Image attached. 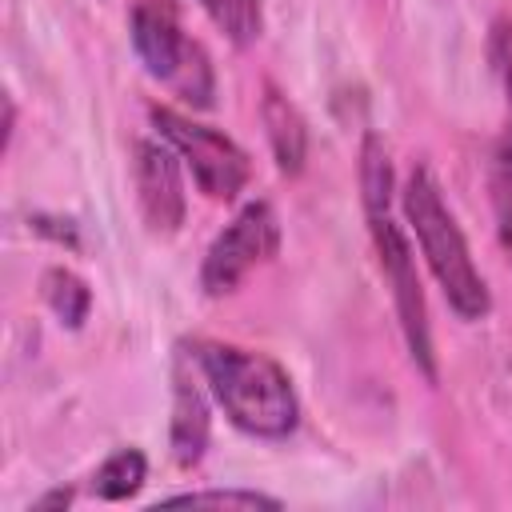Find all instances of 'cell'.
I'll return each mask as SVG.
<instances>
[{
    "label": "cell",
    "instance_id": "1",
    "mask_svg": "<svg viewBox=\"0 0 512 512\" xmlns=\"http://www.w3.org/2000/svg\"><path fill=\"white\" fill-rule=\"evenodd\" d=\"M360 200H364V220H368V236L376 248V264L396 304L408 356L420 368V376L436 384L440 368H436V344H432V324H428V300H424V284L416 272V252L392 216V160L376 132H364L360 140Z\"/></svg>",
    "mask_w": 512,
    "mask_h": 512
},
{
    "label": "cell",
    "instance_id": "2",
    "mask_svg": "<svg viewBox=\"0 0 512 512\" xmlns=\"http://www.w3.org/2000/svg\"><path fill=\"white\" fill-rule=\"evenodd\" d=\"M188 356L196 360V372L240 432L256 440H284L296 432L300 400L288 372L272 356L220 340H192Z\"/></svg>",
    "mask_w": 512,
    "mask_h": 512
},
{
    "label": "cell",
    "instance_id": "3",
    "mask_svg": "<svg viewBox=\"0 0 512 512\" xmlns=\"http://www.w3.org/2000/svg\"><path fill=\"white\" fill-rule=\"evenodd\" d=\"M400 208H404V220L408 228L416 232V244H420V256L428 264V272L436 276L448 308L460 316V320H484L492 312V292L468 252V240L452 216V208L444 204V192L432 176L428 164H416L404 180V192H400Z\"/></svg>",
    "mask_w": 512,
    "mask_h": 512
},
{
    "label": "cell",
    "instance_id": "4",
    "mask_svg": "<svg viewBox=\"0 0 512 512\" xmlns=\"http://www.w3.org/2000/svg\"><path fill=\"white\" fill-rule=\"evenodd\" d=\"M128 36L152 80H160L172 96H180L192 108L212 104L216 96L212 60L200 48V40L188 36L176 0H132Z\"/></svg>",
    "mask_w": 512,
    "mask_h": 512
},
{
    "label": "cell",
    "instance_id": "5",
    "mask_svg": "<svg viewBox=\"0 0 512 512\" xmlns=\"http://www.w3.org/2000/svg\"><path fill=\"white\" fill-rule=\"evenodd\" d=\"M148 120L156 124V132L176 148V156L188 164L196 188L212 200H236L248 180H252V164H248V152L224 136L220 128H208L168 104H152L148 108Z\"/></svg>",
    "mask_w": 512,
    "mask_h": 512
},
{
    "label": "cell",
    "instance_id": "6",
    "mask_svg": "<svg viewBox=\"0 0 512 512\" xmlns=\"http://www.w3.org/2000/svg\"><path fill=\"white\" fill-rule=\"evenodd\" d=\"M276 248H280L276 208L268 200L244 204L220 228V236L204 252V264H200V288H204V296H228V292H236L248 280V272H256L260 264H268L276 256Z\"/></svg>",
    "mask_w": 512,
    "mask_h": 512
},
{
    "label": "cell",
    "instance_id": "7",
    "mask_svg": "<svg viewBox=\"0 0 512 512\" xmlns=\"http://www.w3.org/2000/svg\"><path fill=\"white\" fill-rule=\"evenodd\" d=\"M132 184L136 204L152 236H172L184 224V180H180V156L176 148L160 140H136L132 144Z\"/></svg>",
    "mask_w": 512,
    "mask_h": 512
},
{
    "label": "cell",
    "instance_id": "8",
    "mask_svg": "<svg viewBox=\"0 0 512 512\" xmlns=\"http://www.w3.org/2000/svg\"><path fill=\"white\" fill-rule=\"evenodd\" d=\"M208 432H212L208 400H204L196 376L184 368V356H180L176 376H172V432H168L172 460H176L180 468H196V464L204 460Z\"/></svg>",
    "mask_w": 512,
    "mask_h": 512
},
{
    "label": "cell",
    "instance_id": "9",
    "mask_svg": "<svg viewBox=\"0 0 512 512\" xmlns=\"http://www.w3.org/2000/svg\"><path fill=\"white\" fill-rule=\"evenodd\" d=\"M260 116H264L268 144H272V156H276L280 172L296 176V172L304 168V156H308V128H304V116L296 112V104H292L276 84H264Z\"/></svg>",
    "mask_w": 512,
    "mask_h": 512
},
{
    "label": "cell",
    "instance_id": "10",
    "mask_svg": "<svg viewBox=\"0 0 512 512\" xmlns=\"http://www.w3.org/2000/svg\"><path fill=\"white\" fill-rule=\"evenodd\" d=\"M500 72H504V88H508V124H504V136L492 156V212H496V240H500L504 256L512 260V48L500 60Z\"/></svg>",
    "mask_w": 512,
    "mask_h": 512
},
{
    "label": "cell",
    "instance_id": "11",
    "mask_svg": "<svg viewBox=\"0 0 512 512\" xmlns=\"http://www.w3.org/2000/svg\"><path fill=\"white\" fill-rule=\"evenodd\" d=\"M40 296L56 312L64 328H80L92 312V288L72 272V268H48L40 276Z\"/></svg>",
    "mask_w": 512,
    "mask_h": 512
},
{
    "label": "cell",
    "instance_id": "12",
    "mask_svg": "<svg viewBox=\"0 0 512 512\" xmlns=\"http://www.w3.org/2000/svg\"><path fill=\"white\" fill-rule=\"evenodd\" d=\"M144 480H148V460H144V452L140 448H116L100 468H96V476H92V492L100 496V500H128V496H136L140 488H144Z\"/></svg>",
    "mask_w": 512,
    "mask_h": 512
},
{
    "label": "cell",
    "instance_id": "13",
    "mask_svg": "<svg viewBox=\"0 0 512 512\" xmlns=\"http://www.w3.org/2000/svg\"><path fill=\"white\" fill-rule=\"evenodd\" d=\"M200 8L236 48L256 44L264 32V0H200Z\"/></svg>",
    "mask_w": 512,
    "mask_h": 512
},
{
    "label": "cell",
    "instance_id": "14",
    "mask_svg": "<svg viewBox=\"0 0 512 512\" xmlns=\"http://www.w3.org/2000/svg\"><path fill=\"white\" fill-rule=\"evenodd\" d=\"M160 504H164V508H176V504H184V508H204V504H212V508H280V500H276V496L256 492V488H204V492H176V496H164Z\"/></svg>",
    "mask_w": 512,
    "mask_h": 512
},
{
    "label": "cell",
    "instance_id": "15",
    "mask_svg": "<svg viewBox=\"0 0 512 512\" xmlns=\"http://www.w3.org/2000/svg\"><path fill=\"white\" fill-rule=\"evenodd\" d=\"M72 504V488H52V492H44L40 500H32L28 504V512L36 508V512H44V508H68Z\"/></svg>",
    "mask_w": 512,
    "mask_h": 512
}]
</instances>
